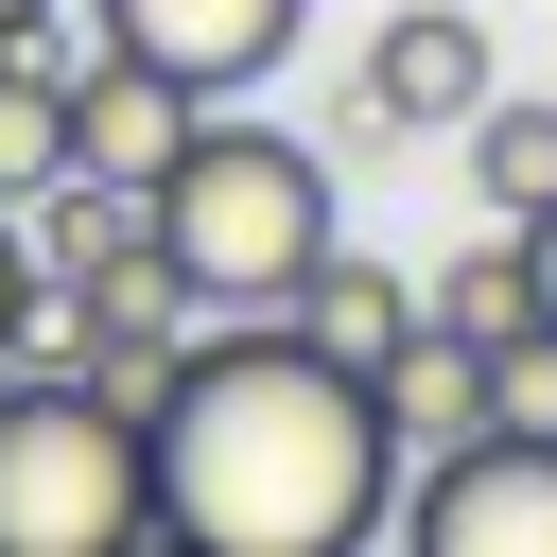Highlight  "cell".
<instances>
[{
  "label": "cell",
  "instance_id": "cell-1",
  "mask_svg": "<svg viewBox=\"0 0 557 557\" xmlns=\"http://www.w3.org/2000/svg\"><path fill=\"white\" fill-rule=\"evenodd\" d=\"M139 435H157V557H348L400 505V435L366 418V366H331L278 313H209Z\"/></svg>",
  "mask_w": 557,
  "mask_h": 557
},
{
  "label": "cell",
  "instance_id": "cell-2",
  "mask_svg": "<svg viewBox=\"0 0 557 557\" xmlns=\"http://www.w3.org/2000/svg\"><path fill=\"white\" fill-rule=\"evenodd\" d=\"M157 261L191 278V313H278L296 296V261L331 244V157L296 139V122H244V104H209L174 157H157Z\"/></svg>",
  "mask_w": 557,
  "mask_h": 557
},
{
  "label": "cell",
  "instance_id": "cell-3",
  "mask_svg": "<svg viewBox=\"0 0 557 557\" xmlns=\"http://www.w3.org/2000/svg\"><path fill=\"white\" fill-rule=\"evenodd\" d=\"M157 540V435L87 366H0V557H139Z\"/></svg>",
  "mask_w": 557,
  "mask_h": 557
},
{
  "label": "cell",
  "instance_id": "cell-4",
  "mask_svg": "<svg viewBox=\"0 0 557 557\" xmlns=\"http://www.w3.org/2000/svg\"><path fill=\"white\" fill-rule=\"evenodd\" d=\"M418 557H557V435H453V453H418L400 470V505H383Z\"/></svg>",
  "mask_w": 557,
  "mask_h": 557
},
{
  "label": "cell",
  "instance_id": "cell-5",
  "mask_svg": "<svg viewBox=\"0 0 557 557\" xmlns=\"http://www.w3.org/2000/svg\"><path fill=\"white\" fill-rule=\"evenodd\" d=\"M487 87H505V70H487V17L400 0V17L366 35V70H348V139H453Z\"/></svg>",
  "mask_w": 557,
  "mask_h": 557
},
{
  "label": "cell",
  "instance_id": "cell-6",
  "mask_svg": "<svg viewBox=\"0 0 557 557\" xmlns=\"http://www.w3.org/2000/svg\"><path fill=\"white\" fill-rule=\"evenodd\" d=\"M122 52H157L174 87H209V104H244L296 35H313V0H87Z\"/></svg>",
  "mask_w": 557,
  "mask_h": 557
},
{
  "label": "cell",
  "instance_id": "cell-7",
  "mask_svg": "<svg viewBox=\"0 0 557 557\" xmlns=\"http://www.w3.org/2000/svg\"><path fill=\"white\" fill-rule=\"evenodd\" d=\"M209 122V87H174L157 52H122V35H87V70H70V157L87 174H122V191H157V157Z\"/></svg>",
  "mask_w": 557,
  "mask_h": 557
},
{
  "label": "cell",
  "instance_id": "cell-8",
  "mask_svg": "<svg viewBox=\"0 0 557 557\" xmlns=\"http://www.w3.org/2000/svg\"><path fill=\"white\" fill-rule=\"evenodd\" d=\"M366 418L400 435V470H418V453H453V435H487V348H470V331H435V313H400V331L366 348Z\"/></svg>",
  "mask_w": 557,
  "mask_h": 557
},
{
  "label": "cell",
  "instance_id": "cell-9",
  "mask_svg": "<svg viewBox=\"0 0 557 557\" xmlns=\"http://www.w3.org/2000/svg\"><path fill=\"white\" fill-rule=\"evenodd\" d=\"M400 313H418V278H400V261H348V244H313V261H296V296H278V331H313L331 366H366Z\"/></svg>",
  "mask_w": 557,
  "mask_h": 557
},
{
  "label": "cell",
  "instance_id": "cell-10",
  "mask_svg": "<svg viewBox=\"0 0 557 557\" xmlns=\"http://www.w3.org/2000/svg\"><path fill=\"white\" fill-rule=\"evenodd\" d=\"M453 139H470V191H487V226L557 209V104H505V87H487V104L453 122Z\"/></svg>",
  "mask_w": 557,
  "mask_h": 557
},
{
  "label": "cell",
  "instance_id": "cell-11",
  "mask_svg": "<svg viewBox=\"0 0 557 557\" xmlns=\"http://www.w3.org/2000/svg\"><path fill=\"white\" fill-rule=\"evenodd\" d=\"M35 174H70V70H52L35 35H0V209H17Z\"/></svg>",
  "mask_w": 557,
  "mask_h": 557
},
{
  "label": "cell",
  "instance_id": "cell-12",
  "mask_svg": "<svg viewBox=\"0 0 557 557\" xmlns=\"http://www.w3.org/2000/svg\"><path fill=\"white\" fill-rule=\"evenodd\" d=\"M418 313H435V331H470V348H487V331H522V313H540V278H522V226H487L470 261H435V278H418Z\"/></svg>",
  "mask_w": 557,
  "mask_h": 557
},
{
  "label": "cell",
  "instance_id": "cell-13",
  "mask_svg": "<svg viewBox=\"0 0 557 557\" xmlns=\"http://www.w3.org/2000/svg\"><path fill=\"white\" fill-rule=\"evenodd\" d=\"M487 418H505V435H557V313L487 331Z\"/></svg>",
  "mask_w": 557,
  "mask_h": 557
},
{
  "label": "cell",
  "instance_id": "cell-14",
  "mask_svg": "<svg viewBox=\"0 0 557 557\" xmlns=\"http://www.w3.org/2000/svg\"><path fill=\"white\" fill-rule=\"evenodd\" d=\"M52 348V278H35V226L0 209V366H35Z\"/></svg>",
  "mask_w": 557,
  "mask_h": 557
},
{
  "label": "cell",
  "instance_id": "cell-15",
  "mask_svg": "<svg viewBox=\"0 0 557 557\" xmlns=\"http://www.w3.org/2000/svg\"><path fill=\"white\" fill-rule=\"evenodd\" d=\"M522 278H540V313H557V209H522Z\"/></svg>",
  "mask_w": 557,
  "mask_h": 557
},
{
  "label": "cell",
  "instance_id": "cell-16",
  "mask_svg": "<svg viewBox=\"0 0 557 557\" xmlns=\"http://www.w3.org/2000/svg\"><path fill=\"white\" fill-rule=\"evenodd\" d=\"M0 35H52V0H0Z\"/></svg>",
  "mask_w": 557,
  "mask_h": 557
}]
</instances>
